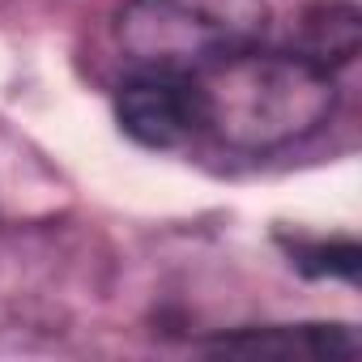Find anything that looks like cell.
<instances>
[{
    "label": "cell",
    "mask_w": 362,
    "mask_h": 362,
    "mask_svg": "<svg viewBox=\"0 0 362 362\" xmlns=\"http://www.w3.org/2000/svg\"><path fill=\"white\" fill-rule=\"evenodd\" d=\"M201 94L205 136L239 153H273L320 124L337 107V81L328 69L298 52L243 47L192 73Z\"/></svg>",
    "instance_id": "6da1fadb"
},
{
    "label": "cell",
    "mask_w": 362,
    "mask_h": 362,
    "mask_svg": "<svg viewBox=\"0 0 362 362\" xmlns=\"http://www.w3.org/2000/svg\"><path fill=\"white\" fill-rule=\"evenodd\" d=\"M264 26V0H128L115 39L136 69L197 73L230 52L256 47Z\"/></svg>",
    "instance_id": "7a4b0ae2"
},
{
    "label": "cell",
    "mask_w": 362,
    "mask_h": 362,
    "mask_svg": "<svg viewBox=\"0 0 362 362\" xmlns=\"http://www.w3.org/2000/svg\"><path fill=\"white\" fill-rule=\"evenodd\" d=\"M115 111H119L124 132L149 149H179L205 136L201 94H197L192 73L136 69V77L119 90Z\"/></svg>",
    "instance_id": "3957f363"
},
{
    "label": "cell",
    "mask_w": 362,
    "mask_h": 362,
    "mask_svg": "<svg viewBox=\"0 0 362 362\" xmlns=\"http://www.w3.org/2000/svg\"><path fill=\"white\" fill-rule=\"evenodd\" d=\"M205 349L243 354V358H358V337L341 324H298V328H243L235 337H218Z\"/></svg>",
    "instance_id": "277c9868"
},
{
    "label": "cell",
    "mask_w": 362,
    "mask_h": 362,
    "mask_svg": "<svg viewBox=\"0 0 362 362\" xmlns=\"http://www.w3.org/2000/svg\"><path fill=\"white\" fill-rule=\"evenodd\" d=\"M362 47V9L354 0H315L298 18V56L315 60L320 69H345Z\"/></svg>",
    "instance_id": "5b68a950"
},
{
    "label": "cell",
    "mask_w": 362,
    "mask_h": 362,
    "mask_svg": "<svg viewBox=\"0 0 362 362\" xmlns=\"http://www.w3.org/2000/svg\"><path fill=\"white\" fill-rule=\"evenodd\" d=\"M294 260H298V269L311 273V277H345V281H354V277H358V260H362V252H358V243L345 239V243L298 247Z\"/></svg>",
    "instance_id": "8992f818"
}]
</instances>
